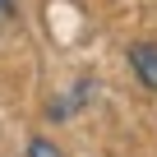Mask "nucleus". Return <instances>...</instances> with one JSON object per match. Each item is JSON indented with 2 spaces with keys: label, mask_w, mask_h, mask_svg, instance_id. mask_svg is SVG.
I'll list each match as a JSON object with an SVG mask.
<instances>
[{
  "label": "nucleus",
  "mask_w": 157,
  "mask_h": 157,
  "mask_svg": "<svg viewBox=\"0 0 157 157\" xmlns=\"http://www.w3.org/2000/svg\"><path fill=\"white\" fill-rule=\"evenodd\" d=\"M28 157H60V148H56L51 139H33V148H28Z\"/></svg>",
  "instance_id": "2"
},
{
  "label": "nucleus",
  "mask_w": 157,
  "mask_h": 157,
  "mask_svg": "<svg viewBox=\"0 0 157 157\" xmlns=\"http://www.w3.org/2000/svg\"><path fill=\"white\" fill-rule=\"evenodd\" d=\"M129 65H134V74L143 78V88L157 93V46H152V42H134V46H129Z\"/></svg>",
  "instance_id": "1"
},
{
  "label": "nucleus",
  "mask_w": 157,
  "mask_h": 157,
  "mask_svg": "<svg viewBox=\"0 0 157 157\" xmlns=\"http://www.w3.org/2000/svg\"><path fill=\"white\" fill-rule=\"evenodd\" d=\"M10 19H14V0H0V33H5Z\"/></svg>",
  "instance_id": "3"
}]
</instances>
